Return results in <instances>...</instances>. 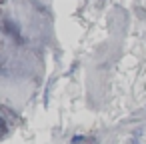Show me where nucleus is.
Here are the masks:
<instances>
[{
	"mask_svg": "<svg viewBox=\"0 0 146 144\" xmlns=\"http://www.w3.org/2000/svg\"><path fill=\"white\" fill-rule=\"evenodd\" d=\"M84 140H86V138H84L82 134H74L72 140H70V144H84Z\"/></svg>",
	"mask_w": 146,
	"mask_h": 144,
	"instance_id": "obj_1",
	"label": "nucleus"
},
{
	"mask_svg": "<svg viewBox=\"0 0 146 144\" xmlns=\"http://www.w3.org/2000/svg\"><path fill=\"white\" fill-rule=\"evenodd\" d=\"M126 144H140V138H138V136H132V134H130V138L126 140Z\"/></svg>",
	"mask_w": 146,
	"mask_h": 144,
	"instance_id": "obj_2",
	"label": "nucleus"
}]
</instances>
